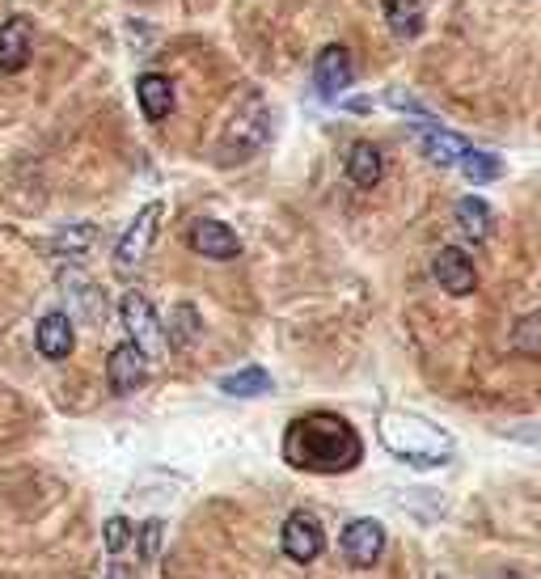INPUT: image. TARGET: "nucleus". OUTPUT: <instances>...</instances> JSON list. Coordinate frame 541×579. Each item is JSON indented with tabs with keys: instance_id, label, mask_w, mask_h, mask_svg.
Instances as JSON below:
<instances>
[{
	"instance_id": "1",
	"label": "nucleus",
	"mask_w": 541,
	"mask_h": 579,
	"mask_svg": "<svg viewBox=\"0 0 541 579\" xmlns=\"http://www.w3.org/2000/svg\"><path fill=\"white\" fill-rule=\"evenodd\" d=\"M284 462L301 474H348L364 462V440L343 415L317 411L284 431Z\"/></svg>"
},
{
	"instance_id": "2",
	"label": "nucleus",
	"mask_w": 541,
	"mask_h": 579,
	"mask_svg": "<svg viewBox=\"0 0 541 579\" xmlns=\"http://www.w3.org/2000/svg\"><path fill=\"white\" fill-rule=\"evenodd\" d=\"M377 431H381L386 453H393L398 462L415 465V469H440L457 453V444L444 427H436L424 415H411V411H381Z\"/></svg>"
},
{
	"instance_id": "3",
	"label": "nucleus",
	"mask_w": 541,
	"mask_h": 579,
	"mask_svg": "<svg viewBox=\"0 0 541 579\" xmlns=\"http://www.w3.org/2000/svg\"><path fill=\"white\" fill-rule=\"evenodd\" d=\"M267 140H270L267 102H263V98H246V102L237 106V115L225 123V131H221V140H216V156H221L225 165H237V161L259 153Z\"/></svg>"
},
{
	"instance_id": "4",
	"label": "nucleus",
	"mask_w": 541,
	"mask_h": 579,
	"mask_svg": "<svg viewBox=\"0 0 541 579\" xmlns=\"http://www.w3.org/2000/svg\"><path fill=\"white\" fill-rule=\"evenodd\" d=\"M123 322H127V335H131V343L144 351L149 360H161V339H165V326H161V317L153 313V305H149V297L144 292H127L123 297Z\"/></svg>"
},
{
	"instance_id": "5",
	"label": "nucleus",
	"mask_w": 541,
	"mask_h": 579,
	"mask_svg": "<svg viewBox=\"0 0 541 579\" xmlns=\"http://www.w3.org/2000/svg\"><path fill=\"white\" fill-rule=\"evenodd\" d=\"M161 203H149V207H140L136 212V221L123 229V237H118V246H115V263L118 267H140L144 259H149V250H153V241H156V225H161Z\"/></svg>"
},
{
	"instance_id": "6",
	"label": "nucleus",
	"mask_w": 541,
	"mask_h": 579,
	"mask_svg": "<svg viewBox=\"0 0 541 579\" xmlns=\"http://www.w3.org/2000/svg\"><path fill=\"white\" fill-rule=\"evenodd\" d=\"M284 554L292 558V563H301V567H310L313 558L326 550V533H322V525H317V516L313 512H292L288 520H284Z\"/></svg>"
},
{
	"instance_id": "7",
	"label": "nucleus",
	"mask_w": 541,
	"mask_h": 579,
	"mask_svg": "<svg viewBox=\"0 0 541 579\" xmlns=\"http://www.w3.org/2000/svg\"><path fill=\"white\" fill-rule=\"evenodd\" d=\"M351 77H355V64H351L348 47H343V42L322 47V55H317V64H313V85H317V93H322L326 102H339L343 89L351 85Z\"/></svg>"
},
{
	"instance_id": "8",
	"label": "nucleus",
	"mask_w": 541,
	"mask_h": 579,
	"mask_svg": "<svg viewBox=\"0 0 541 579\" xmlns=\"http://www.w3.org/2000/svg\"><path fill=\"white\" fill-rule=\"evenodd\" d=\"M381 554H386V529H381V520L364 516V520H351L348 529H343V558H348L351 567H377Z\"/></svg>"
},
{
	"instance_id": "9",
	"label": "nucleus",
	"mask_w": 541,
	"mask_h": 579,
	"mask_svg": "<svg viewBox=\"0 0 541 579\" xmlns=\"http://www.w3.org/2000/svg\"><path fill=\"white\" fill-rule=\"evenodd\" d=\"M149 368H153V360L136 343H118L111 351V360H106V381H111L115 393H131V389H140L149 381Z\"/></svg>"
},
{
	"instance_id": "10",
	"label": "nucleus",
	"mask_w": 541,
	"mask_h": 579,
	"mask_svg": "<svg viewBox=\"0 0 541 579\" xmlns=\"http://www.w3.org/2000/svg\"><path fill=\"white\" fill-rule=\"evenodd\" d=\"M187 246H191L199 259H216V263L241 254L237 232H232L229 225H221V221H194L191 232H187Z\"/></svg>"
},
{
	"instance_id": "11",
	"label": "nucleus",
	"mask_w": 541,
	"mask_h": 579,
	"mask_svg": "<svg viewBox=\"0 0 541 579\" xmlns=\"http://www.w3.org/2000/svg\"><path fill=\"white\" fill-rule=\"evenodd\" d=\"M30 55H35V30H30V22L26 17H9L0 26V73L17 77L30 64Z\"/></svg>"
},
{
	"instance_id": "12",
	"label": "nucleus",
	"mask_w": 541,
	"mask_h": 579,
	"mask_svg": "<svg viewBox=\"0 0 541 579\" xmlns=\"http://www.w3.org/2000/svg\"><path fill=\"white\" fill-rule=\"evenodd\" d=\"M35 348L42 360H68L77 348V330H73V317L68 313H47L39 326H35Z\"/></svg>"
},
{
	"instance_id": "13",
	"label": "nucleus",
	"mask_w": 541,
	"mask_h": 579,
	"mask_svg": "<svg viewBox=\"0 0 541 579\" xmlns=\"http://www.w3.org/2000/svg\"><path fill=\"white\" fill-rule=\"evenodd\" d=\"M436 284L444 292H453V297H469L478 288V270H474V263L465 259L457 246H444L436 254Z\"/></svg>"
},
{
	"instance_id": "14",
	"label": "nucleus",
	"mask_w": 541,
	"mask_h": 579,
	"mask_svg": "<svg viewBox=\"0 0 541 579\" xmlns=\"http://www.w3.org/2000/svg\"><path fill=\"white\" fill-rule=\"evenodd\" d=\"M415 136H419V144H424V153L436 161V165H462V156L469 153V144H465L462 136H453V131H444L440 127V118H431V123H419L415 127Z\"/></svg>"
},
{
	"instance_id": "15",
	"label": "nucleus",
	"mask_w": 541,
	"mask_h": 579,
	"mask_svg": "<svg viewBox=\"0 0 541 579\" xmlns=\"http://www.w3.org/2000/svg\"><path fill=\"white\" fill-rule=\"evenodd\" d=\"M136 98H140V111L153 123L169 118V111H174V85L161 73H144V77L136 80Z\"/></svg>"
},
{
	"instance_id": "16",
	"label": "nucleus",
	"mask_w": 541,
	"mask_h": 579,
	"mask_svg": "<svg viewBox=\"0 0 541 579\" xmlns=\"http://www.w3.org/2000/svg\"><path fill=\"white\" fill-rule=\"evenodd\" d=\"M381 174H386V161H381V149H377V144H368V140L351 144V153H348V178L355 182V187L373 191V187L381 182Z\"/></svg>"
},
{
	"instance_id": "17",
	"label": "nucleus",
	"mask_w": 541,
	"mask_h": 579,
	"mask_svg": "<svg viewBox=\"0 0 541 579\" xmlns=\"http://www.w3.org/2000/svg\"><path fill=\"white\" fill-rule=\"evenodd\" d=\"M386 22L398 39L424 35V0H386Z\"/></svg>"
},
{
	"instance_id": "18",
	"label": "nucleus",
	"mask_w": 541,
	"mask_h": 579,
	"mask_svg": "<svg viewBox=\"0 0 541 579\" xmlns=\"http://www.w3.org/2000/svg\"><path fill=\"white\" fill-rule=\"evenodd\" d=\"M457 225L469 241H487L491 237V207L478 199V194H465L457 203Z\"/></svg>"
},
{
	"instance_id": "19",
	"label": "nucleus",
	"mask_w": 541,
	"mask_h": 579,
	"mask_svg": "<svg viewBox=\"0 0 541 579\" xmlns=\"http://www.w3.org/2000/svg\"><path fill=\"white\" fill-rule=\"evenodd\" d=\"M169 343L183 351V348H194L199 343V335H203V322H199V310L194 305H174L169 313Z\"/></svg>"
},
{
	"instance_id": "20",
	"label": "nucleus",
	"mask_w": 541,
	"mask_h": 579,
	"mask_svg": "<svg viewBox=\"0 0 541 579\" xmlns=\"http://www.w3.org/2000/svg\"><path fill=\"white\" fill-rule=\"evenodd\" d=\"M398 503H402L415 520H424V525H431V520H440V516H444V500H440V491H427V487H406V491L398 495Z\"/></svg>"
},
{
	"instance_id": "21",
	"label": "nucleus",
	"mask_w": 541,
	"mask_h": 579,
	"mask_svg": "<svg viewBox=\"0 0 541 579\" xmlns=\"http://www.w3.org/2000/svg\"><path fill=\"white\" fill-rule=\"evenodd\" d=\"M270 373L267 368H241V373H232V377H225L221 381V393H232V398H263V393H270Z\"/></svg>"
},
{
	"instance_id": "22",
	"label": "nucleus",
	"mask_w": 541,
	"mask_h": 579,
	"mask_svg": "<svg viewBox=\"0 0 541 579\" xmlns=\"http://www.w3.org/2000/svg\"><path fill=\"white\" fill-rule=\"evenodd\" d=\"M462 174L474 182V187H482V182H495L503 174V161L495 153H482V149H469L462 156Z\"/></svg>"
},
{
	"instance_id": "23",
	"label": "nucleus",
	"mask_w": 541,
	"mask_h": 579,
	"mask_svg": "<svg viewBox=\"0 0 541 579\" xmlns=\"http://www.w3.org/2000/svg\"><path fill=\"white\" fill-rule=\"evenodd\" d=\"M93 241H98V229H93V225H68L64 232L51 237V250L64 254V259H77V254H85Z\"/></svg>"
},
{
	"instance_id": "24",
	"label": "nucleus",
	"mask_w": 541,
	"mask_h": 579,
	"mask_svg": "<svg viewBox=\"0 0 541 579\" xmlns=\"http://www.w3.org/2000/svg\"><path fill=\"white\" fill-rule=\"evenodd\" d=\"M512 348H541V313H533V317H520V322H516Z\"/></svg>"
},
{
	"instance_id": "25",
	"label": "nucleus",
	"mask_w": 541,
	"mask_h": 579,
	"mask_svg": "<svg viewBox=\"0 0 541 579\" xmlns=\"http://www.w3.org/2000/svg\"><path fill=\"white\" fill-rule=\"evenodd\" d=\"M127 541H131V525H127V516H111V520H106V550H111V554H123V550H127Z\"/></svg>"
},
{
	"instance_id": "26",
	"label": "nucleus",
	"mask_w": 541,
	"mask_h": 579,
	"mask_svg": "<svg viewBox=\"0 0 541 579\" xmlns=\"http://www.w3.org/2000/svg\"><path fill=\"white\" fill-rule=\"evenodd\" d=\"M161 529H165L161 520H149L144 533H140V558H144V563H153L156 550H161Z\"/></svg>"
},
{
	"instance_id": "27",
	"label": "nucleus",
	"mask_w": 541,
	"mask_h": 579,
	"mask_svg": "<svg viewBox=\"0 0 541 579\" xmlns=\"http://www.w3.org/2000/svg\"><path fill=\"white\" fill-rule=\"evenodd\" d=\"M386 102H389V106H393V111H411V115H419V118H436V115H427L424 102H415V98H411L406 89H393V93H389Z\"/></svg>"
},
{
	"instance_id": "28",
	"label": "nucleus",
	"mask_w": 541,
	"mask_h": 579,
	"mask_svg": "<svg viewBox=\"0 0 541 579\" xmlns=\"http://www.w3.org/2000/svg\"><path fill=\"white\" fill-rule=\"evenodd\" d=\"M111 579H136V576H131L127 567H115V571H111Z\"/></svg>"
}]
</instances>
